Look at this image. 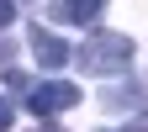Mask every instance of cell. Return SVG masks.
Segmentation results:
<instances>
[{
	"label": "cell",
	"instance_id": "cell-1",
	"mask_svg": "<svg viewBox=\"0 0 148 132\" xmlns=\"http://www.w3.org/2000/svg\"><path fill=\"white\" fill-rule=\"evenodd\" d=\"M132 37L122 32H90L79 48H74V69L79 74H101V79H116V74L132 69Z\"/></svg>",
	"mask_w": 148,
	"mask_h": 132
},
{
	"label": "cell",
	"instance_id": "cell-2",
	"mask_svg": "<svg viewBox=\"0 0 148 132\" xmlns=\"http://www.w3.org/2000/svg\"><path fill=\"white\" fill-rule=\"evenodd\" d=\"M79 101H85L79 85H69V79H48V85H32L27 90V111L32 116H58V111L79 106Z\"/></svg>",
	"mask_w": 148,
	"mask_h": 132
},
{
	"label": "cell",
	"instance_id": "cell-3",
	"mask_svg": "<svg viewBox=\"0 0 148 132\" xmlns=\"http://www.w3.org/2000/svg\"><path fill=\"white\" fill-rule=\"evenodd\" d=\"M27 42H32V58L42 64V69H64V64L74 58V48L64 42V37H53L48 27H32V32H27Z\"/></svg>",
	"mask_w": 148,
	"mask_h": 132
},
{
	"label": "cell",
	"instance_id": "cell-4",
	"mask_svg": "<svg viewBox=\"0 0 148 132\" xmlns=\"http://www.w3.org/2000/svg\"><path fill=\"white\" fill-rule=\"evenodd\" d=\"M106 11V0H53V21H64V27H95V16Z\"/></svg>",
	"mask_w": 148,
	"mask_h": 132
},
{
	"label": "cell",
	"instance_id": "cell-5",
	"mask_svg": "<svg viewBox=\"0 0 148 132\" xmlns=\"http://www.w3.org/2000/svg\"><path fill=\"white\" fill-rule=\"evenodd\" d=\"M138 95H143L138 85H122V90L111 85L106 95H101V106H106V111H132V106H138Z\"/></svg>",
	"mask_w": 148,
	"mask_h": 132
},
{
	"label": "cell",
	"instance_id": "cell-6",
	"mask_svg": "<svg viewBox=\"0 0 148 132\" xmlns=\"http://www.w3.org/2000/svg\"><path fill=\"white\" fill-rule=\"evenodd\" d=\"M11 116H16V106H11L5 95H0V132H11Z\"/></svg>",
	"mask_w": 148,
	"mask_h": 132
},
{
	"label": "cell",
	"instance_id": "cell-7",
	"mask_svg": "<svg viewBox=\"0 0 148 132\" xmlns=\"http://www.w3.org/2000/svg\"><path fill=\"white\" fill-rule=\"evenodd\" d=\"M101 132H148V116H138V122H127V127H101Z\"/></svg>",
	"mask_w": 148,
	"mask_h": 132
},
{
	"label": "cell",
	"instance_id": "cell-8",
	"mask_svg": "<svg viewBox=\"0 0 148 132\" xmlns=\"http://www.w3.org/2000/svg\"><path fill=\"white\" fill-rule=\"evenodd\" d=\"M11 21H16V5H11V0H0V32H5Z\"/></svg>",
	"mask_w": 148,
	"mask_h": 132
},
{
	"label": "cell",
	"instance_id": "cell-9",
	"mask_svg": "<svg viewBox=\"0 0 148 132\" xmlns=\"http://www.w3.org/2000/svg\"><path fill=\"white\" fill-rule=\"evenodd\" d=\"M0 69H11V42L0 37Z\"/></svg>",
	"mask_w": 148,
	"mask_h": 132
},
{
	"label": "cell",
	"instance_id": "cell-10",
	"mask_svg": "<svg viewBox=\"0 0 148 132\" xmlns=\"http://www.w3.org/2000/svg\"><path fill=\"white\" fill-rule=\"evenodd\" d=\"M37 132H64V127H37Z\"/></svg>",
	"mask_w": 148,
	"mask_h": 132
}]
</instances>
